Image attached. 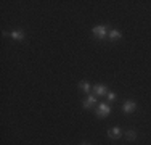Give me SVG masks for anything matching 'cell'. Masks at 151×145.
<instances>
[{"label":"cell","mask_w":151,"mask_h":145,"mask_svg":"<svg viewBox=\"0 0 151 145\" xmlns=\"http://www.w3.org/2000/svg\"><path fill=\"white\" fill-rule=\"evenodd\" d=\"M121 37H122V34L117 31V29H111L109 31V39L111 41H119Z\"/></svg>","instance_id":"cell-7"},{"label":"cell","mask_w":151,"mask_h":145,"mask_svg":"<svg viewBox=\"0 0 151 145\" xmlns=\"http://www.w3.org/2000/svg\"><path fill=\"white\" fill-rule=\"evenodd\" d=\"M92 32H93V36H95L96 39H100V41H103V39L106 37V34H108V28L106 26H103V24H100V26H95L92 29Z\"/></svg>","instance_id":"cell-1"},{"label":"cell","mask_w":151,"mask_h":145,"mask_svg":"<svg viewBox=\"0 0 151 145\" xmlns=\"http://www.w3.org/2000/svg\"><path fill=\"white\" fill-rule=\"evenodd\" d=\"M135 110H137V103L134 100H127L122 105V111H124V113H132V111H135Z\"/></svg>","instance_id":"cell-3"},{"label":"cell","mask_w":151,"mask_h":145,"mask_svg":"<svg viewBox=\"0 0 151 145\" xmlns=\"http://www.w3.org/2000/svg\"><path fill=\"white\" fill-rule=\"evenodd\" d=\"M79 87H81V90H84L85 94H88V92H90V84H88V82H85V81L79 82Z\"/></svg>","instance_id":"cell-9"},{"label":"cell","mask_w":151,"mask_h":145,"mask_svg":"<svg viewBox=\"0 0 151 145\" xmlns=\"http://www.w3.org/2000/svg\"><path fill=\"white\" fill-rule=\"evenodd\" d=\"M82 105H84V108H92L93 105H96V95H88L87 99H85L84 102H82Z\"/></svg>","instance_id":"cell-6"},{"label":"cell","mask_w":151,"mask_h":145,"mask_svg":"<svg viewBox=\"0 0 151 145\" xmlns=\"http://www.w3.org/2000/svg\"><path fill=\"white\" fill-rule=\"evenodd\" d=\"M12 37L15 39V41H23V39H24V32L23 31H13L12 32Z\"/></svg>","instance_id":"cell-8"},{"label":"cell","mask_w":151,"mask_h":145,"mask_svg":"<svg viewBox=\"0 0 151 145\" xmlns=\"http://www.w3.org/2000/svg\"><path fill=\"white\" fill-rule=\"evenodd\" d=\"M95 113H96V116H100V118H105V116H108L111 113V107L108 103H100L98 107H96Z\"/></svg>","instance_id":"cell-2"},{"label":"cell","mask_w":151,"mask_h":145,"mask_svg":"<svg viewBox=\"0 0 151 145\" xmlns=\"http://www.w3.org/2000/svg\"><path fill=\"white\" fill-rule=\"evenodd\" d=\"M122 136V130H121V128H111L109 130H108V137L109 139H119V137Z\"/></svg>","instance_id":"cell-5"},{"label":"cell","mask_w":151,"mask_h":145,"mask_svg":"<svg viewBox=\"0 0 151 145\" xmlns=\"http://www.w3.org/2000/svg\"><path fill=\"white\" fill-rule=\"evenodd\" d=\"M108 94V89L105 86H101V84H96V86H93V95H96V97H103V95H106Z\"/></svg>","instance_id":"cell-4"},{"label":"cell","mask_w":151,"mask_h":145,"mask_svg":"<svg viewBox=\"0 0 151 145\" xmlns=\"http://www.w3.org/2000/svg\"><path fill=\"white\" fill-rule=\"evenodd\" d=\"M106 97H108V100H109V102H114V100H116V94H114V92H108Z\"/></svg>","instance_id":"cell-11"},{"label":"cell","mask_w":151,"mask_h":145,"mask_svg":"<svg viewBox=\"0 0 151 145\" xmlns=\"http://www.w3.org/2000/svg\"><path fill=\"white\" fill-rule=\"evenodd\" d=\"M82 145H88V144H82Z\"/></svg>","instance_id":"cell-12"},{"label":"cell","mask_w":151,"mask_h":145,"mask_svg":"<svg viewBox=\"0 0 151 145\" xmlns=\"http://www.w3.org/2000/svg\"><path fill=\"white\" fill-rule=\"evenodd\" d=\"M135 137H137V132H135V130H134V129H130V130H127V139H129V140H134V139H135Z\"/></svg>","instance_id":"cell-10"}]
</instances>
